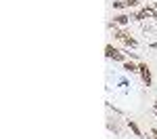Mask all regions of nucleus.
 <instances>
[{
  "mask_svg": "<svg viewBox=\"0 0 157 139\" xmlns=\"http://www.w3.org/2000/svg\"><path fill=\"white\" fill-rule=\"evenodd\" d=\"M145 0H126V4H128V9H134V6H140Z\"/></svg>",
  "mask_w": 157,
  "mask_h": 139,
  "instance_id": "obj_8",
  "label": "nucleus"
},
{
  "mask_svg": "<svg viewBox=\"0 0 157 139\" xmlns=\"http://www.w3.org/2000/svg\"><path fill=\"white\" fill-rule=\"evenodd\" d=\"M120 87H130V82L126 78H120Z\"/></svg>",
  "mask_w": 157,
  "mask_h": 139,
  "instance_id": "obj_9",
  "label": "nucleus"
},
{
  "mask_svg": "<svg viewBox=\"0 0 157 139\" xmlns=\"http://www.w3.org/2000/svg\"><path fill=\"white\" fill-rule=\"evenodd\" d=\"M126 125H128V129H130V131H132L134 135H136V137H143V131H140V126L136 125V122H134V120H128V122H126Z\"/></svg>",
  "mask_w": 157,
  "mask_h": 139,
  "instance_id": "obj_6",
  "label": "nucleus"
},
{
  "mask_svg": "<svg viewBox=\"0 0 157 139\" xmlns=\"http://www.w3.org/2000/svg\"><path fill=\"white\" fill-rule=\"evenodd\" d=\"M130 19L132 21H138V23H143V21H157V9H153V6H143L138 11L130 13Z\"/></svg>",
  "mask_w": 157,
  "mask_h": 139,
  "instance_id": "obj_1",
  "label": "nucleus"
},
{
  "mask_svg": "<svg viewBox=\"0 0 157 139\" xmlns=\"http://www.w3.org/2000/svg\"><path fill=\"white\" fill-rule=\"evenodd\" d=\"M138 76L145 82V87H153V74H151V67L147 63H138Z\"/></svg>",
  "mask_w": 157,
  "mask_h": 139,
  "instance_id": "obj_3",
  "label": "nucleus"
},
{
  "mask_svg": "<svg viewBox=\"0 0 157 139\" xmlns=\"http://www.w3.org/2000/svg\"><path fill=\"white\" fill-rule=\"evenodd\" d=\"M130 21H132V19H130V15H124V13H120V15H115V17H113V23L117 25V27H126Z\"/></svg>",
  "mask_w": 157,
  "mask_h": 139,
  "instance_id": "obj_4",
  "label": "nucleus"
},
{
  "mask_svg": "<svg viewBox=\"0 0 157 139\" xmlns=\"http://www.w3.org/2000/svg\"><path fill=\"white\" fill-rule=\"evenodd\" d=\"M153 9H157V0H155V2H153Z\"/></svg>",
  "mask_w": 157,
  "mask_h": 139,
  "instance_id": "obj_11",
  "label": "nucleus"
},
{
  "mask_svg": "<svg viewBox=\"0 0 157 139\" xmlns=\"http://www.w3.org/2000/svg\"><path fill=\"white\" fill-rule=\"evenodd\" d=\"M105 57H107V59H113V61H120V63L126 61V55H124V51L115 49L113 44H107V47H105Z\"/></svg>",
  "mask_w": 157,
  "mask_h": 139,
  "instance_id": "obj_2",
  "label": "nucleus"
},
{
  "mask_svg": "<svg viewBox=\"0 0 157 139\" xmlns=\"http://www.w3.org/2000/svg\"><path fill=\"white\" fill-rule=\"evenodd\" d=\"M151 110H153V114H155V118H157V99L153 101V108H151Z\"/></svg>",
  "mask_w": 157,
  "mask_h": 139,
  "instance_id": "obj_10",
  "label": "nucleus"
},
{
  "mask_svg": "<svg viewBox=\"0 0 157 139\" xmlns=\"http://www.w3.org/2000/svg\"><path fill=\"white\" fill-rule=\"evenodd\" d=\"M113 9L121 11V9H128V4H126V0H113Z\"/></svg>",
  "mask_w": 157,
  "mask_h": 139,
  "instance_id": "obj_7",
  "label": "nucleus"
},
{
  "mask_svg": "<svg viewBox=\"0 0 157 139\" xmlns=\"http://www.w3.org/2000/svg\"><path fill=\"white\" fill-rule=\"evenodd\" d=\"M121 67H124V72H128V74H138V63L124 61V63H121Z\"/></svg>",
  "mask_w": 157,
  "mask_h": 139,
  "instance_id": "obj_5",
  "label": "nucleus"
}]
</instances>
